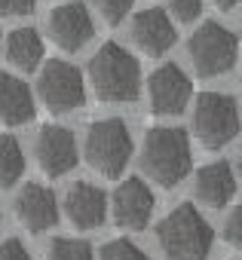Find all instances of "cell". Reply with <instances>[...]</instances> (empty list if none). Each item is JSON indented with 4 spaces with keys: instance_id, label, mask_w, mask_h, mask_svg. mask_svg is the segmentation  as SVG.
<instances>
[{
    "instance_id": "1",
    "label": "cell",
    "mask_w": 242,
    "mask_h": 260,
    "mask_svg": "<svg viewBox=\"0 0 242 260\" xmlns=\"http://www.w3.org/2000/svg\"><path fill=\"white\" fill-rule=\"evenodd\" d=\"M157 242L166 260H208L215 230L193 202H181L157 223Z\"/></svg>"
},
{
    "instance_id": "2",
    "label": "cell",
    "mask_w": 242,
    "mask_h": 260,
    "mask_svg": "<svg viewBox=\"0 0 242 260\" xmlns=\"http://www.w3.org/2000/svg\"><path fill=\"white\" fill-rule=\"evenodd\" d=\"M89 80L101 101L129 104L141 95V68L138 58L119 43H104L89 61Z\"/></svg>"
},
{
    "instance_id": "3",
    "label": "cell",
    "mask_w": 242,
    "mask_h": 260,
    "mask_svg": "<svg viewBox=\"0 0 242 260\" xmlns=\"http://www.w3.org/2000/svg\"><path fill=\"white\" fill-rule=\"evenodd\" d=\"M141 166L150 181L160 187H178L190 169H193V153H190V138L178 125H157L144 138L141 150Z\"/></svg>"
},
{
    "instance_id": "4",
    "label": "cell",
    "mask_w": 242,
    "mask_h": 260,
    "mask_svg": "<svg viewBox=\"0 0 242 260\" xmlns=\"http://www.w3.org/2000/svg\"><path fill=\"white\" fill-rule=\"evenodd\" d=\"M132 135L129 125L116 116L107 119H95L86 128V141H83V153L86 162L101 175V178H119L126 172L129 159H132Z\"/></svg>"
},
{
    "instance_id": "5",
    "label": "cell",
    "mask_w": 242,
    "mask_h": 260,
    "mask_svg": "<svg viewBox=\"0 0 242 260\" xmlns=\"http://www.w3.org/2000/svg\"><path fill=\"white\" fill-rule=\"evenodd\" d=\"M193 135L205 150H221L239 135V107L233 95L202 92L193 104Z\"/></svg>"
},
{
    "instance_id": "6",
    "label": "cell",
    "mask_w": 242,
    "mask_h": 260,
    "mask_svg": "<svg viewBox=\"0 0 242 260\" xmlns=\"http://www.w3.org/2000/svg\"><path fill=\"white\" fill-rule=\"evenodd\" d=\"M187 52H190V61L199 77H224L233 71V64L239 58V40L230 28H224L218 22H202L193 31Z\"/></svg>"
},
{
    "instance_id": "7",
    "label": "cell",
    "mask_w": 242,
    "mask_h": 260,
    "mask_svg": "<svg viewBox=\"0 0 242 260\" xmlns=\"http://www.w3.org/2000/svg\"><path fill=\"white\" fill-rule=\"evenodd\" d=\"M37 95L40 101L52 110V113H68L86 104V83L83 74L62 61V58H49L37 77Z\"/></svg>"
},
{
    "instance_id": "8",
    "label": "cell",
    "mask_w": 242,
    "mask_h": 260,
    "mask_svg": "<svg viewBox=\"0 0 242 260\" xmlns=\"http://www.w3.org/2000/svg\"><path fill=\"white\" fill-rule=\"evenodd\" d=\"M190 95H193V83L178 64H163L147 77V98L157 116L184 113L190 104Z\"/></svg>"
},
{
    "instance_id": "9",
    "label": "cell",
    "mask_w": 242,
    "mask_h": 260,
    "mask_svg": "<svg viewBox=\"0 0 242 260\" xmlns=\"http://www.w3.org/2000/svg\"><path fill=\"white\" fill-rule=\"evenodd\" d=\"M154 205H157V199H154L150 187L141 178H126V181H119V187L113 190L107 211L113 214L116 226H123V230H144L150 223Z\"/></svg>"
},
{
    "instance_id": "10",
    "label": "cell",
    "mask_w": 242,
    "mask_h": 260,
    "mask_svg": "<svg viewBox=\"0 0 242 260\" xmlns=\"http://www.w3.org/2000/svg\"><path fill=\"white\" fill-rule=\"evenodd\" d=\"M34 156L43 175L49 178H62L77 166V141L71 135V128L65 125H40V132L34 138Z\"/></svg>"
},
{
    "instance_id": "11",
    "label": "cell",
    "mask_w": 242,
    "mask_h": 260,
    "mask_svg": "<svg viewBox=\"0 0 242 260\" xmlns=\"http://www.w3.org/2000/svg\"><path fill=\"white\" fill-rule=\"evenodd\" d=\"M95 34V25H92V16L86 10V4H62L49 13V37L58 49L65 52H80Z\"/></svg>"
},
{
    "instance_id": "12",
    "label": "cell",
    "mask_w": 242,
    "mask_h": 260,
    "mask_svg": "<svg viewBox=\"0 0 242 260\" xmlns=\"http://www.w3.org/2000/svg\"><path fill=\"white\" fill-rule=\"evenodd\" d=\"M16 220L28 233H46L58 223V202L55 193L37 181L25 184L22 193L16 196Z\"/></svg>"
},
{
    "instance_id": "13",
    "label": "cell",
    "mask_w": 242,
    "mask_h": 260,
    "mask_svg": "<svg viewBox=\"0 0 242 260\" xmlns=\"http://www.w3.org/2000/svg\"><path fill=\"white\" fill-rule=\"evenodd\" d=\"M65 214L77 230H95L107 217V196L89 181H77L65 193Z\"/></svg>"
},
{
    "instance_id": "14",
    "label": "cell",
    "mask_w": 242,
    "mask_h": 260,
    "mask_svg": "<svg viewBox=\"0 0 242 260\" xmlns=\"http://www.w3.org/2000/svg\"><path fill=\"white\" fill-rule=\"evenodd\" d=\"M132 40L144 55L160 58L175 46L178 34H175V25L169 22L166 10H141L132 19Z\"/></svg>"
},
{
    "instance_id": "15",
    "label": "cell",
    "mask_w": 242,
    "mask_h": 260,
    "mask_svg": "<svg viewBox=\"0 0 242 260\" xmlns=\"http://www.w3.org/2000/svg\"><path fill=\"white\" fill-rule=\"evenodd\" d=\"M193 190H196V199L208 208H224L233 193H236V175H233V166L227 159H218V162H208L196 172L193 178Z\"/></svg>"
},
{
    "instance_id": "16",
    "label": "cell",
    "mask_w": 242,
    "mask_h": 260,
    "mask_svg": "<svg viewBox=\"0 0 242 260\" xmlns=\"http://www.w3.org/2000/svg\"><path fill=\"white\" fill-rule=\"evenodd\" d=\"M31 119H34L31 89L13 74H0V122L4 125H25Z\"/></svg>"
},
{
    "instance_id": "17",
    "label": "cell",
    "mask_w": 242,
    "mask_h": 260,
    "mask_svg": "<svg viewBox=\"0 0 242 260\" xmlns=\"http://www.w3.org/2000/svg\"><path fill=\"white\" fill-rule=\"evenodd\" d=\"M7 58L10 64L22 68V71H37V64L43 61V40L34 28H16L7 37Z\"/></svg>"
},
{
    "instance_id": "18",
    "label": "cell",
    "mask_w": 242,
    "mask_h": 260,
    "mask_svg": "<svg viewBox=\"0 0 242 260\" xmlns=\"http://www.w3.org/2000/svg\"><path fill=\"white\" fill-rule=\"evenodd\" d=\"M25 175V153H22V144L0 132V187H13L19 178Z\"/></svg>"
},
{
    "instance_id": "19",
    "label": "cell",
    "mask_w": 242,
    "mask_h": 260,
    "mask_svg": "<svg viewBox=\"0 0 242 260\" xmlns=\"http://www.w3.org/2000/svg\"><path fill=\"white\" fill-rule=\"evenodd\" d=\"M46 260H95V254H92V245H89V242L58 236V239L49 242Z\"/></svg>"
},
{
    "instance_id": "20",
    "label": "cell",
    "mask_w": 242,
    "mask_h": 260,
    "mask_svg": "<svg viewBox=\"0 0 242 260\" xmlns=\"http://www.w3.org/2000/svg\"><path fill=\"white\" fill-rule=\"evenodd\" d=\"M98 260H150L132 239H110L101 245Z\"/></svg>"
},
{
    "instance_id": "21",
    "label": "cell",
    "mask_w": 242,
    "mask_h": 260,
    "mask_svg": "<svg viewBox=\"0 0 242 260\" xmlns=\"http://www.w3.org/2000/svg\"><path fill=\"white\" fill-rule=\"evenodd\" d=\"M92 4H95V10L101 13V19L107 25H119V22L129 16V10H132L135 0H92Z\"/></svg>"
},
{
    "instance_id": "22",
    "label": "cell",
    "mask_w": 242,
    "mask_h": 260,
    "mask_svg": "<svg viewBox=\"0 0 242 260\" xmlns=\"http://www.w3.org/2000/svg\"><path fill=\"white\" fill-rule=\"evenodd\" d=\"M169 10L181 25H193L202 16V0H172Z\"/></svg>"
},
{
    "instance_id": "23",
    "label": "cell",
    "mask_w": 242,
    "mask_h": 260,
    "mask_svg": "<svg viewBox=\"0 0 242 260\" xmlns=\"http://www.w3.org/2000/svg\"><path fill=\"white\" fill-rule=\"evenodd\" d=\"M224 242L227 245H242V208H233L224 220Z\"/></svg>"
},
{
    "instance_id": "24",
    "label": "cell",
    "mask_w": 242,
    "mask_h": 260,
    "mask_svg": "<svg viewBox=\"0 0 242 260\" xmlns=\"http://www.w3.org/2000/svg\"><path fill=\"white\" fill-rule=\"evenodd\" d=\"M34 7H37V0H0V13L10 19L28 16V13H34Z\"/></svg>"
},
{
    "instance_id": "25",
    "label": "cell",
    "mask_w": 242,
    "mask_h": 260,
    "mask_svg": "<svg viewBox=\"0 0 242 260\" xmlns=\"http://www.w3.org/2000/svg\"><path fill=\"white\" fill-rule=\"evenodd\" d=\"M0 260H31V254L19 239H7L0 242Z\"/></svg>"
},
{
    "instance_id": "26",
    "label": "cell",
    "mask_w": 242,
    "mask_h": 260,
    "mask_svg": "<svg viewBox=\"0 0 242 260\" xmlns=\"http://www.w3.org/2000/svg\"><path fill=\"white\" fill-rule=\"evenodd\" d=\"M211 4H215L218 10H224V13H230V10H233V7L239 4V0H211Z\"/></svg>"
},
{
    "instance_id": "27",
    "label": "cell",
    "mask_w": 242,
    "mask_h": 260,
    "mask_svg": "<svg viewBox=\"0 0 242 260\" xmlns=\"http://www.w3.org/2000/svg\"><path fill=\"white\" fill-rule=\"evenodd\" d=\"M233 260H239V257H233Z\"/></svg>"
}]
</instances>
